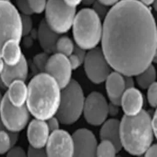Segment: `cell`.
I'll return each instance as SVG.
<instances>
[{
  "label": "cell",
  "instance_id": "6da1fadb",
  "mask_svg": "<svg viewBox=\"0 0 157 157\" xmlns=\"http://www.w3.org/2000/svg\"><path fill=\"white\" fill-rule=\"evenodd\" d=\"M101 42L111 68L135 77L156 57L157 29L152 13L138 0L120 1L105 15Z\"/></svg>",
  "mask_w": 157,
  "mask_h": 157
},
{
  "label": "cell",
  "instance_id": "7a4b0ae2",
  "mask_svg": "<svg viewBox=\"0 0 157 157\" xmlns=\"http://www.w3.org/2000/svg\"><path fill=\"white\" fill-rule=\"evenodd\" d=\"M28 90L26 106L30 114L44 121L56 115L62 89L55 79L45 72L37 74L30 81Z\"/></svg>",
  "mask_w": 157,
  "mask_h": 157
},
{
  "label": "cell",
  "instance_id": "3957f363",
  "mask_svg": "<svg viewBox=\"0 0 157 157\" xmlns=\"http://www.w3.org/2000/svg\"><path fill=\"white\" fill-rule=\"evenodd\" d=\"M120 129L122 148L132 155H144L156 138L151 125V116L144 109L134 117L124 115Z\"/></svg>",
  "mask_w": 157,
  "mask_h": 157
},
{
  "label": "cell",
  "instance_id": "277c9868",
  "mask_svg": "<svg viewBox=\"0 0 157 157\" xmlns=\"http://www.w3.org/2000/svg\"><path fill=\"white\" fill-rule=\"evenodd\" d=\"M74 41L86 51L98 47L101 40L102 24L100 17L91 8H84L75 15L72 24Z\"/></svg>",
  "mask_w": 157,
  "mask_h": 157
},
{
  "label": "cell",
  "instance_id": "5b68a950",
  "mask_svg": "<svg viewBox=\"0 0 157 157\" xmlns=\"http://www.w3.org/2000/svg\"><path fill=\"white\" fill-rule=\"evenodd\" d=\"M86 97L78 82L72 79L62 89L61 100L56 117L61 124L71 125L77 121L83 113Z\"/></svg>",
  "mask_w": 157,
  "mask_h": 157
},
{
  "label": "cell",
  "instance_id": "8992f818",
  "mask_svg": "<svg viewBox=\"0 0 157 157\" xmlns=\"http://www.w3.org/2000/svg\"><path fill=\"white\" fill-rule=\"evenodd\" d=\"M21 18L14 6L6 0H0V57L3 45L9 41H21Z\"/></svg>",
  "mask_w": 157,
  "mask_h": 157
},
{
  "label": "cell",
  "instance_id": "52a82bcc",
  "mask_svg": "<svg viewBox=\"0 0 157 157\" xmlns=\"http://www.w3.org/2000/svg\"><path fill=\"white\" fill-rule=\"evenodd\" d=\"M45 11V21L54 31L60 35L71 29L75 7L68 6L63 0H47Z\"/></svg>",
  "mask_w": 157,
  "mask_h": 157
},
{
  "label": "cell",
  "instance_id": "ba28073f",
  "mask_svg": "<svg viewBox=\"0 0 157 157\" xmlns=\"http://www.w3.org/2000/svg\"><path fill=\"white\" fill-rule=\"evenodd\" d=\"M30 115L26 105L15 107L10 102L5 94L0 107V120L7 130L14 133L21 132L28 125Z\"/></svg>",
  "mask_w": 157,
  "mask_h": 157
},
{
  "label": "cell",
  "instance_id": "9c48e42d",
  "mask_svg": "<svg viewBox=\"0 0 157 157\" xmlns=\"http://www.w3.org/2000/svg\"><path fill=\"white\" fill-rule=\"evenodd\" d=\"M83 64L86 75L95 84L105 82L111 72V66L101 48L98 47L88 51Z\"/></svg>",
  "mask_w": 157,
  "mask_h": 157
},
{
  "label": "cell",
  "instance_id": "30bf717a",
  "mask_svg": "<svg viewBox=\"0 0 157 157\" xmlns=\"http://www.w3.org/2000/svg\"><path fill=\"white\" fill-rule=\"evenodd\" d=\"M85 120L93 126H101L107 120L108 103L104 96L93 92L86 98L83 113Z\"/></svg>",
  "mask_w": 157,
  "mask_h": 157
},
{
  "label": "cell",
  "instance_id": "8fae6325",
  "mask_svg": "<svg viewBox=\"0 0 157 157\" xmlns=\"http://www.w3.org/2000/svg\"><path fill=\"white\" fill-rule=\"evenodd\" d=\"M72 71L68 57L56 52L48 58L45 72L55 79L63 89L71 81Z\"/></svg>",
  "mask_w": 157,
  "mask_h": 157
},
{
  "label": "cell",
  "instance_id": "7c38bea8",
  "mask_svg": "<svg viewBox=\"0 0 157 157\" xmlns=\"http://www.w3.org/2000/svg\"><path fill=\"white\" fill-rule=\"evenodd\" d=\"M47 157H74V148L71 135L58 129L51 132L45 146Z\"/></svg>",
  "mask_w": 157,
  "mask_h": 157
},
{
  "label": "cell",
  "instance_id": "4fadbf2b",
  "mask_svg": "<svg viewBox=\"0 0 157 157\" xmlns=\"http://www.w3.org/2000/svg\"><path fill=\"white\" fill-rule=\"evenodd\" d=\"M74 154V157H96L97 140L90 130L80 128L72 135Z\"/></svg>",
  "mask_w": 157,
  "mask_h": 157
},
{
  "label": "cell",
  "instance_id": "5bb4252c",
  "mask_svg": "<svg viewBox=\"0 0 157 157\" xmlns=\"http://www.w3.org/2000/svg\"><path fill=\"white\" fill-rule=\"evenodd\" d=\"M50 129L46 121L35 118L28 124L27 136L29 146L45 148L50 136Z\"/></svg>",
  "mask_w": 157,
  "mask_h": 157
},
{
  "label": "cell",
  "instance_id": "9a60e30c",
  "mask_svg": "<svg viewBox=\"0 0 157 157\" xmlns=\"http://www.w3.org/2000/svg\"><path fill=\"white\" fill-rule=\"evenodd\" d=\"M144 104L143 94L135 87L126 89L120 100V107L125 115L128 117L139 114L144 109Z\"/></svg>",
  "mask_w": 157,
  "mask_h": 157
},
{
  "label": "cell",
  "instance_id": "2e32d148",
  "mask_svg": "<svg viewBox=\"0 0 157 157\" xmlns=\"http://www.w3.org/2000/svg\"><path fill=\"white\" fill-rule=\"evenodd\" d=\"M108 97L111 103L120 107L121 96L126 90L124 75L118 72H112L105 81Z\"/></svg>",
  "mask_w": 157,
  "mask_h": 157
},
{
  "label": "cell",
  "instance_id": "e0dca14e",
  "mask_svg": "<svg viewBox=\"0 0 157 157\" xmlns=\"http://www.w3.org/2000/svg\"><path fill=\"white\" fill-rule=\"evenodd\" d=\"M29 75V64L24 56L20 62L14 66L6 64L4 70L0 75L2 83L7 88L15 80H22L25 81Z\"/></svg>",
  "mask_w": 157,
  "mask_h": 157
},
{
  "label": "cell",
  "instance_id": "ac0fdd59",
  "mask_svg": "<svg viewBox=\"0 0 157 157\" xmlns=\"http://www.w3.org/2000/svg\"><path fill=\"white\" fill-rule=\"evenodd\" d=\"M37 36L44 52L48 54L56 52V44L60 36L50 28L45 20L39 25Z\"/></svg>",
  "mask_w": 157,
  "mask_h": 157
},
{
  "label": "cell",
  "instance_id": "d6986e66",
  "mask_svg": "<svg viewBox=\"0 0 157 157\" xmlns=\"http://www.w3.org/2000/svg\"><path fill=\"white\" fill-rule=\"evenodd\" d=\"M6 93L10 102L15 107H20L26 105L28 97V86L24 81L15 80L8 86Z\"/></svg>",
  "mask_w": 157,
  "mask_h": 157
},
{
  "label": "cell",
  "instance_id": "ffe728a7",
  "mask_svg": "<svg viewBox=\"0 0 157 157\" xmlns=\"http://www.w3.org/2000/svg\"><path fill=\"white\" fill-rule=\"evenodd\" d=\"M120 125V121L117 119L107 120L101 125L100 132L101 140H105L112 142L118 152L122 149Z\"/></svg>",
  "mask_w": 157,
  "mask_h": 157
},
{
  "label": "cell",
  "instance_id": "44dd1931",
  "mask_svg": "<svg viewBox=\"0 0 157 157\" xmlns=\"http://www.w3.org/2000/svg\"><path fill=\"white\" fill-rule=\"evenodd\" d=\"M23 56L20 42L9 41L2 48L1 57L8 66H14L18 64Z\"/></svg>",
  "mask_w": 157,
  "mask_h": 157
},
{
  "label": "cell",
  "instance_id": "7402d4cb",
  "mask_svg": "<svg viewBox=\"0 0 157 157\" xmlns=\"http://www.w3.org/2000/svg\"><path fill=\"white\" fill-rule=\"evenodd\" d=\"M18 133L7 130L0 120V155L7 154L18 140Z\"/></svg>",
  "mask_w": 157,
  "mask_h": 157
},
{
  "label": "cell",
  "instance_id": "603a6c76",
  "mask_svg": "<svg viewBox=\"0 0 157 157\" xmlns=\"http://www.w3.org/2000/svg\"><path fill=\"white\" fill-rule=\"evenodd\" d=\"M135 77L136 82L141 88L148 89L150 86L156 82V69L153 65H150L148 68Z\"/></svg>",
  "mask_w": 157,
  "mask_h": 157
},
{
  "label": "cell",
  "instance_id": "cb8c5ba5",
  "mask_svg": "<svg viewBox=\"0 0 157 157\" xmlns=\"http://www.w3.org/2000/svg\"><path fill=\"white\" fill-rule=\"evenodd\" d=\"M118 151L112 142L101 140V142L98 145L96 150V157H114L118 153Z\"/></svg>",
  "mask_w": 157,
  "mask_h": 157
},
{
  "label": "cell",
  "instance_id": "d4e9b609",
  "mask_svg": "<svg viewBox=\"0 0 157 157\" xmlns=\"http://www.w3.org/2000/svg\"><path fill=\"white\" fill-rule=\"evenodd\" d=\"M75 45L67 36H59L56 44V52L69 57L74 52Z\"/></svg>",
  "mask_w": 157,
  "mask_h": 157
},
{
  "label": "cell",
  "instance_id": "484cf974",
  "mask_svg": "<svg viewBox=\"0 0 157 157\" xmlns=\"http://www.w3.org/2000/svg\"><path fill=\"white\" fill-rule=\"evenodd\" d=\"M50 57L49 54L43 52L36 54L33 58V64L36 67V70L39 73L45 72V66L47 64L48 59Z\"/></svg>",
  "mask_w": 157,
  "mask_h": 157
},
{
  "label": "cell",
  "instance_id": "4316f807",
  "mask_svg": "<svg viewBox=\"0 0 157 157\" xmlns=\"http://www.w3.org/2000/svg\"><path fill=\"white\" fill-rule=\"evenodd\" d=\"M47 0H28L29 6L33 14H40L45 10Z\"/></svg>",
  "mask_w": 157,
  "mask_h": 157
},
{
  "label": "cell",
  "instance_id": "83f0119b",
  "mask_svg": "<svg viewBox=\"0 0 157 157\" xmlns=\"http://www.w3.org/2000/svg\"><path fill=\"white\" fill-rule=\"evenodd\" d=\"M21 18L22 29V36L29 35L33 29V22L30 15H29L22 14Z\"/></svg>",
  "mask_w": 157,
  "mask_h": 157
},
{
  "label": "cell",
  "instance_id": "f1b7e54d",
  "mask_svg": "<svg viewBox=\"0 0 157 157\" xmlns=\"http://www.w3.org/2000/svg\"><path fill=\"white\" fill-rule=\"evenodd\" d=\"M147 90V100L150 106L152 108L157 107V82L151 85Z\"/></svg>",
  "mask_w": 157,
  "mask_h": 157
},
{
  "label": "cell",
  "instance_id": "f546056e",
  "mask_svg": "<svg viewBox=\"0 0 157 157\" xmlns=\"http://www.w3.org/2000/svg\"><path fill=\"white\" fill-rule=\"evenodd\" d=\"M27 156L29 157H47L45 148H34L29 146L27 152Z\"/></svg>",
  "mask_w": 157,
  "mask_h": 157
},
{
  "label": "cell",
  "instance_id": "4dcf8cb0",
  "mask_svg": "<svg viewBox=\"0 0 157 157\" xmlns=\"http://www.w3.org/2000/svg\"><path fill=\"white\" fill-rule=\"evenodd\" d=\"M7 156L9 157H25L27 152L21 147L13 146L7 153Z\"/></svg>",
  "mask_w": 157,
  "mask_h": 157
},
{
  "label": "cell",
  "instance_id": "1f68e13d",
  "mask_svg": "<svg viewBox=\"0 0 157 157\" xmlns=\"http://www.w3.org/2000/svg\"><path fill=\"white\" fill-rule=\"evenodd\" d=\"M16 3L18 9L21 11L22 14H33L32 11L29 7L28 0H16Z\"/></svg>",
  "mask_w": 157,
  "mask_h": 157
},
{
  "label": "cell",
  "instance_id": "d6a6232c",
  "mask_svg": "<svg viewBox=\"0 0 157 157\" xmlns=\"http://www.w3.org/2000/svg\"><path fill=\"white\" fill-rule=\"evenodd\" d=\"M68 59L72 70H75L78 69L83 64V61L81 60V59L74 53H72L70 56H69Z\"/></svg>",
  "mask_w": 157,
  "mask_h": 157
},
{
  "label": "cell",
  "instance_id": "836d02e7",
  "mask_svg": "<svg viewBox=\"0 0 157 157\" xmlns=\"http://www.w3.org/2000/svg\"><path fill=\"white\" fill-rule=\"evenodd\" d=\"M46 122L47 123V125L48 126V128L50 129L51 132H52L54 131H56V130H57L58 129H59L61 122L58 119L56 115L52 117L48 120H47Z\"/></svg>",
  "mask_w": 157,
  "mask_h": 157
},
{
  "label": "cell",
  "instance_id": "e575fe53",
  "mask_svg": "<svg viewBox=\"0 0 157 157\" xmlns=\"http://www.w3.org/2000/svg\"><path fill=\"white\" fill-rule=\"evenodd\" d=\"M144 156L147 157H157V144H151L148 149L145 152Z\"/></svg>",
  "mask_w": 157,
  "mask_h": 157
},
{
  "label": "cell",
  "instance_id": "d590c367",
  "mask_svg": "<svg viewBox=\"0 0 157 157\" xmlns=\"http://www.w3.org/2000/svg\"><path fill=\"white\" fill-rule=\"evenodd\" d=\"M119 107L120 106L115 105L114 104H108V114L112 116L117 115L119 112Z\"/></svg>",
  "mask_w": 157,
  "mask_h": 157
},
{
  "label": "cell",
  "instance_id": "8d00e7d4",
  "mask_svg": "<svg viewBox=\"0 0 157 157\" xmlns=\"http://www.w3.org/2000/svg\"><path fill=\"white\" fill-rule=\"evenodd\" d=\"M124 79L126 89L134 87V80L133 79V77L124 75Z\"/></svg>",
  "mask_w": 157,
  "mask_h": 157
},
{
  "label": "cell",
  "instance_id": "74e56055",
  "mask_svg": "<svg viewBox=\"0 0 157 157\" xmlns=\"http://www.w3.org/2000/svg\"><path fill=\"white\" fill-rule=\"evenodd\" d=\"M151 125L155 134L157 136V112H154L153 115L151 117Z\"/></svg>",
  "mask_w": 157,
  "mask_h": 157
},
{
  "label": "cell",
  "instance_id": "f35d334b",
  "mask_svg": "<svg viewBox=\"0 0 157 157\" xmlns=\"http://www.w3.org/2000/svg\"><path fill=\"white\" fill-rule=\"evenodd\" d=\"M68 6L72 7H76L82 2V0H63Z\"/></svg>",
  "mask_w": 157,
  "mask_h": 157
},
{
  "label": "cell",
  "instance_id": "ab89813d",
  "mask_svg": "<svg viewBox=\"0 0 157 157\" xmlns=\"http://www.w3.org/2000/svg\"><path fill=\"white\" fill-rule=\"evenodd\" d=\"M98 1L105 6H111L117 4L120 0H98Z\"/></svg>",
  "mask_w": 157,
  "mask_h": 157
},
{
  "label": "cell",
  "instance_id": "60d3db41",
  "mask_svg": "<svg viewBox=\"0 0 157 157\" xmlns=\"http://www.w3.org/2000/svg\"><path fill=\"white\" fill-rule=\"evenodd\" d=\"M139 1L141 2L144 5L148 6L151 5V4H153L155 0H139Z\"/></svg>",
  "mask_w": 157,
  "mask_h": 157
},
{
  "label": "cell",
  "instance_id": "b9f144b4",
  "mask_svg": "<svg viewBox=\"0 0 157 157\" xmlns=\"http://www.w3.org/2000/svg\"><path fill=\"white\" fill-rule=\"evenodd\" d=\"M5 66H6V64H5L4 60L2 59V58L0 57V75L4 71Z\"/></svg>",
  "mask_w": 157,
  "mask_h": 157
},
{
  "label": "cell",
  "instance_id": "7bdbcfd3",
  "mask_svg": "<svg viewBox=\"0 0 157 157\" xmlns=\"http://www.w3.org/2000/svg\"><path fill=\"white\" fill-rule=\"evenodd\" d=\"M82 2L85 5L90 6V5H91L94 3L95 0H82Z\"/></svg>",
  "mask_w": 157,
  "mask_h": 157
},
{
  "label": "cell",
  "instance_id": "ee69618b",
  "mask_svg": "<svg viewBox=\"0 0 157 157\" xmlns=\"http://www.w3.org/2000/svg\"><path fill=\"white\" fill-rule=\"evenodd\" d=\"M7 88L6 87V86L4 85V84L2 83V80H1V77H0V90H4V89H6Z\"/></svg>",
  "mask_w": 157,
  "mask_h": 157
},
{
  "label": "cell",
  "instance_id": "f6af8a7d",
  "mask_svg": "<svg viewBox=\"0 0 157 157\" xmlns=\"http://www.w3.org/2000/svg\"><path fill=\"white\" fill-rule=\"evenodd\" d=\"M2 97H3V96H2V94L0 91V107H1V101L2 100Z\"/></svg>",
  "mask_w": 157,
  "mask_h": 157
},
{
  "label": "cell",
  "instance_id": "bcb514c9",
  "mask_svg": "<svg viewBox=\"0 0 157 157\" xmlns=\"http://www.w3.org/2000/svg\"><path fill=\"white\" fill-rule=\"evenodd\" d=\"M6 1H8V0H6Z\"/></svg>",
  "mask_w": 157,
  "mask_h": 157
}]
</instances>
